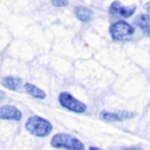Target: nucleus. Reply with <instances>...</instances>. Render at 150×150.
I'll use <instances>...</instances> for the list:
<instances>
[{
    "instance_id": "nucleus-6",
    "label": "nucleus",
    "mask_w": 150,
    "mask_h": 150,
    "mask_svg": "<svg viewBox=\"0 0 150 150\" xmlns=\"http://www.w3.org/2000/svg\"><path fill=\"white\" fill-rule=\"evenodd\" d=\"M136 11V6H123L120 1H114L109 6V14L116 18H130Z\"/></svg>"
},
{
    "instance_id": "nucleus-13",
    "label": "nucleus",
    "mask_w": 150,
    "mask_h": 150,
    "mask_svg": "<svg viewBox=\"0 0 150 150\" xmlns=\"http://www.w3.org/2000/svg\"><path fill=\"white\" fill-rule=\"evenodd\" d=\"M123 150H143V149H139V148H135V146L132 148V146H131V148H125V149H123Z\"/></svg>"
},
{
    "instance_id": "nucleus-12",
    "label": "nucleus",
    "mask_w": 150,
    "mask_h": 150,
    "mask_svg": "<svg viewBox=\"0 0 150 150\" xmlns=\"http://www.w3.org/2000/svg\"><path fill=\"white\" fill-rule=\"evenodd\" d=\"M50 2L55 7H64L68 5V0H50Z\"/></svg>"
},
{
    "instance_id": "nucleus-11",
    "label": "nucleus",
    "mask_w": 150,
    "mask_h": 150,
    "mask_svg": "<svg viewBox=\"0 0 150 150\" xmlns=\"http://www.w3.org/2000/svg\"><path fill=\"white\" fill-rule=\"evenodd\" d=\"M135 25L144 32V34L148 36L149 35V27H150V18L148 14H141L135 19Z\"/></svg>"
},
{
    "instance_id": "nucleus-2",
    "label": "nucleus",
    "mask_w": 150,
    "mask_h": 150,
    "mask_svg": "<svg viewBox=\"0 0 150 150\" xmlns=\"http://www.w3.org/2000/svg\"><path fill=\"white\" fill-rule=\"evenodd\" d=\"M25 127H26V130L30 135L36 136V137H46L53 130V125L48 120L41 116H36V115L28 117Z\"/></svg>"
},
{
    "instance_id": "nucleus-4",
    "label": "nucleus",
    "mask_w": 150,
    "mask_h": 150,
    "mask_svg": "<svg viewBox=\"0 0 150 150\" xmlns=\"http://www.w3.org/2000/svg\"><path fill=\"white\" fill-rule=\"evenodd\" d=\"M59 103L67 110L76 112V114H83L87 110V105L83 102L79 101L71 94L67 91H62L59 94Z\"/></svg>"
},
{
    "instance_id": "nucleus-8",
    "label": "nucleus",
    "mask_w": 150,
    "mask_h": 150,
    "mask_svg": "<svg viewBox=\"0 0 150 150\" xmlns=\"http://www.w3.org/2000/svg\"><path fill=\"white\" fill-rule=\"evenodd\" d=\"M2 84L9 90H19L22 87V80L16 76H6L2 79Z\"/></svg>"
},
{
    "instance_id": "nucleus-15",
    "label": "nucleus",
    "mask_w": 150,
    "mask_h": 150,
    "mask_svg": "<svg viewBox=\"0 0 150 150\" xmlns=\"http://www.w3.org/2000/svg\"><path fill=\"white\" fill-rule=\"evenodd\" d=\"M89 150H101L100 148H97V146H90L89 148Z\"/></svg>"
},
{
    "instance_id": "nucleus-10",
    "label": "nucleus",
    "mask_w": 150,
    "mask_h": 150,
    "mask_svg": "<svg viewBox=\"0 0 150 150\" xmlns=\"http://www.w3.org/2000/svg\"><path fill=\"white\" fill-rule=\"evenodd\" d=\"M75 15L80 21L88 22V21H90L93 19L94 13H93L91 9H89V8L84 7V6H79V7L75 8Z\"/></svg>"
},
{
    "instance_id": "nucleus-9",
    "label": "nucleus",
    "mask_w": 150,
    "mask_h": 150,
    "mask_svg": "<svg viewBox=\"0 0 150 150\" xmlns=\"http://www.w3.org/2000/svg\"><path fill=\"white\" fill-rule=\"evenodd\" d=\"M23 88H25L26 93L29 94L32 97H35V98H39V100H45L46 96H47V94L42 89H40L39 87H36L33 83H25Z\"/></svg>"
},
{
    "instance_id": "nucleus-7",
    "label": "nucleus",
    "mask_w": 150,
    "mask_h": 150,
    "mask_svg": "<svg viewBox=\"0 0 150 150\" xmlns=\"http://www.w3.org/2000/svg\"><path fill=\"white\" fill-rule=\"evenodd\" d=\"M22 117V112L14 105H1L0 107V120L5 121H20Z\"/></svg>"
},
{
    "instance_id": "nucleus-1",
    "label": "nucleus",
    "mask_w": 150,
    "mask_h": 150,
    "mask_svg": "<svg viewBox=\"0 0 150 150\" xmlns=\"http://www.w3.org/2000/svg\"><path fill=\"white\" fill-rule=\"evenodd\" d=\"M50 145L55 149H63V150H86L84 144L75 136L67 134V132H60L52 137Z\"/></svg>"
},
{
    "instance_id": "nucleus-3",
    "label": "nucleus",
    "mask_w": 150,
    "mask_h": 150,
    "mask_svg": "<svg viewBox=\"0 0 150 150\" xmlns=\"http://www.w3.org/2000/svg\"><path fill=\"white\" fill-rule=\"evenodd\" d=\"M109 34L115 41H127L130 40L135 34V28L127 21H116L110 25Z\"/></svg>"
},
{
    "instance_id": "nucleus-14",
    "label": "nucleus",
    "mask_w": 150,
    "mask_h": 150,
    "mask_svg": "<svg viewBox=\"0 0 150 150\" xmlns=\"http://www.w3.org/2000/svg\"><path fill=\"white\" fill-rule=\"evenodd\" d=\"M5 98V93L2 91V90H0V102H1V100H4Z\"/></svg>"
},
{
    "instance_id": "nucleus-5",
    "label": "nucleus",
    "mask_w": 150,
    "mask_h": 150,
    "mask_svg": "<svg viewBox=\"0 0 150 150\" xmlns=\"http://www.w3.org/2000/svg\"><path fill=\"white\" fill-rule=\"evenodd\" d=\"M135 116H136V112L127 111V110H118V111H114V112L103 110L100 114V118L105 122H122L125 120L134 118Z\"/></svg>"
}]
</instances>
